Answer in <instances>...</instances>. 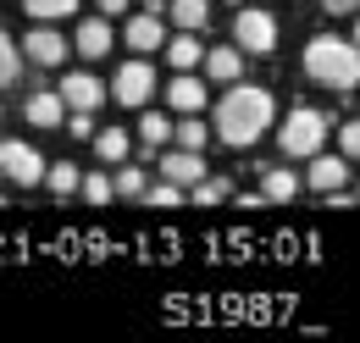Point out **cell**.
I'll return each mask as SVG.
<instances>
[{"label":"cell","instance_id":"cell-1","mask_svg":"<svg viewBox=\"0 0 360 343\" xmlns=\"http://www.w3.org/2000/svg\"><path fill=\"white\" fill-rule=\"evenodd\" d=\"M271 122H277V100L255 84H227V94L217 100V138H222L227 150L261 144Z\"/></svg>","mask_w":360,"mask_h":343},{"label":"cell","instance_id":"cell-2","mask_svg":"<svg viewBox=\"0 0 360 343\" xmlns=\"http://www.w3.org/2000/svg\"><path fill=\"white\" fill-rule=\"evenodd\" d=\"M305 78L333 94H349L360 84V50L355 39H333V34H316L305 44Z\"/></svg>","mask_w":360,"mask_h":343},{"label":"cell","instance_id":"cell-3","mask_svg":"<svg viewBox=\"0 0 360 343\" xmlns=\"http://www.w3.org/2000/svg\"><path fill=\"white\" fill-rule=\"evenodd\" d=\"M327 128H333L327 111H316V105H294L288 122L277 128V150H283L288 161H305V155H316V150L327 144Z\"/></svg>","mask_w":360,"mask_h":343},{"label":"cell","instance_id":"cell-4","mask_svg":"<svg viewBox=\"0 0 360 343\" xmlns=\"http://www.w3.org/2000/svg\"><path fill=\"white\" fill-rule=\"evenodd\" d=\"M233 50L271 56V50H277V17H271V11H255V6H238V17H233Z\"/></svg>","mask_w":360,"mask_h":343},{"label":"cell","instance_id":"cell-5","mask_svg":"<svg viewBox=\"0 0 360 343\" xmlns=\"http://www.w3.org/2000/svg\"><path fill=\"white\" fill-rule=\"evenodd\" d=\"M0 177H11L17 188H39L45 155H39L34 144H22V138H6V144H0Z\"/></svg>","mask_w":360,"mask_h":343},{"label":"cell","instance_id":"cell-6","mask_svg":"<svg viewBox=\"0 0 360 343\" xmlns=\"http://www.w3.org/2000/svg\"><path fill=\"white\" fill-rule=\"evenodd\" d=\"M117 105H144L150 94H155V67L150 61H128V67H117V78H111V89H105Z\"/></svg>","mask_w":360,"mask_h":343},{"label":"cell","instance_id":"cell-7","mask_svg":"<svg viewBox=\"0 0 360 343\" xmlns=\"http://www.w3.org/2000/svg\"><path fill=\"white\" fill-rule=\"evenodd\" d=\"M22 56H28L34 67H61V61H67V34H56L50 22H34V28L22 34Z\"/></svg>","mask_w":360,"mask_h":343},{"label":"cell","instance_id":"cell-8","mask_svg":"<svg viewBox=\"0 0 360 343\" xmlns=\"http://www.w3.org/2000/svg\"><path fill=\"white\" fill-rule=\"evenodd\" d=\"M56 94H61V105H67V111H94V105L105 100V84H100L94 72H67Z\"/></svg>","mask_w":360,"mask_h":343},{"label":"cell","instance_id":"cell-9","mask_svg":"<svg viewBox=\"0 0 360 343\" xmlns=\"http://www.w3.org/2000/svg\"><path fill=\"white\" fill-rule=\"evenodd\" d=\"M122 39L134 44L139 56L161 50V39H167V34H161V11H134V17H128V28H122Z\"/></svg>","mask_w":360,"mask_h":343},{"label":"cell","instance_id":"cell-10","mask_svg":"<svg viewBox=\"0 0 360 343\" xmlns=\"http://www.w3.org/2000/svg\"><path fill=\"white\" fill-rule=\"evenodd\" d=\"M305 161H311V172H305V183H311L316 194H327V188H338V183H349V161H344V155H321V150H316V155H305Z\"/></svg>","mask_w":360,"mask_h":343},{"label":"cell","instance_id":"cell-11","mask_svg":"<svg viewBox=\"0 0 360 343\" xmlns=\"http://www.w3.org/2000/svg\"><path fill=\"white\" fill-rule=\"evenodd\" d=\"M111 39H117V34H111V22H105V17H89V22H78V34H72V50H78L84 61H100V56L111 50Z\"/></svg>","mask_w":360,"mask_h":343},{"label":"cell","instance_id":"cell-12","mask_svg":"<svg viewBox=\"0 0 360 343\" xmlns=\"http://www.w3.org/2000/svg\"><path fill=\"white\" fill-rule=\"evenodd\" d=\"M167 100H172V111H205V78H194V72H178L172 84H167Z\"/></svg>","mask_w":360,"mask_h":343},{"label":"cell","instance_id":"cell-13","mask_svg":"<svg viewBox=\"0 0 360 343\" xmlns=\"http://www.w3.org/2000/svg\"><path fill=\"white\" fill-rule=\"evenodd\" d=\"M161 177L167 183H194V177H205V155L200 150H172V155H161Z\"/></svg>","mask_w":360,"mask_h":343},{"label":"cell","instance_id":"cell-14","mask_svg":"<svg viewBox=\"0 0 360 343\" xmlns=\"http://www.w3.org/2000/svg\"><path fill=\"white\" fill-rule=\"evenodd\" d=\"M205 78H211V84H238V78H244V50H233V44L211 50V56H205Z\"/></svg>","mask_w":360,"mask_h":343},{"label":"cell","instance_id":"cell-15","mask_svg":"<svg viewBox=\"0 0 360 343\" xmlns=\"http://www.w3.org/2000/svg\"><path fill=\"white\" fill-rule=\"evenodd\" d=\"M61 117H67L61 94H28V105H22V122H34V128H61Z\"/></svg>","mask_w":360,"mask_h":343},{"label":"cell","instance_id":"cell-16","mask_svg":"<svg viewBox=\"0 0 360 343\" xmlns=\"http://www.w3.org/2000/svg\"><path fill=\"white\" fill-rule=\"evenodd\" d=\"M294 194H300V177H294L288 167H266V172H261V200H271V205H288Z\"/></svg>","mask_w":360,"mask_h":343},{"label":"cell","instance_id":"cell-17","mask_svg":"<svg viewBox=\"0 0 360 343\" xmlns=\"http://www.w3.org/2000/svg\"><path fill=\"white\" fill-rule=\"evenodd\" d=\"M89 138H94V155H100L105 167H117V161H128V150H134V138H128L122 128H94Z\"/></svg>","mask_w":360,"mask_h":343},{"label":"cell","instance_id":"cell-18","mask_svg":"<svg viewBox=\"0 0 360 343\" xmlns=\"http://www.w3.org/2000/svg\"><path fill=\"white\" fill-rule=\"evenodd\" d=\"M39 183H45L56 200H67V194H78V167H72V161H56V167H50L45 161V177H39Z\"/></svg>","mask_w":360,"mask_h":343},{"label":"cell","instance_id":"cell-19","mask_svg":"<svg viewBox=\"0 0 360 343\" xmlns=\"http://www.w3.org/2000/svg\"><path fill=\"white\" fill-rule=\"evenodd\" d=\"M172 22L188 28V34H200L211 22V0H172Z\"/></svg>","mask_w":360,"mask_h":343},{"label":"cell","instance_id":"cell-20","mask_svg":"<svg viewBox=\"0 0 360 343\" xmlns=\"http://www.w3.org/2000/svg\"><path fill=\"white\" fill-rule=\"evenodd\" d=\"M167 61H172V67H178V72H194V67H200V39H194V34H188V28H183L178 39L167 44Z\"/></svg>","mask_w":360,"mask_h":343},{"label":"cell","instance_id":"cell-21","mask_svg":"<svg viewBox=\"0 0 360 343\" xmlns=\"http://www.w3.org/2000/svg\"><path fill=\"white\" fill-rule=\"evenodd\" d=\"M172 138H178V150H200V155H205V138H211V128L200 122V111H188V122H172Z\"/></svg>","mask_w":360,"mask_h":343},{"label":"cell","instance_id":"cell-22","mask_svg":"<svg viewBox=\"0 0 360 343\" xmlns=\"http://www.w3.org/2000/svg\"><path fill=\"white\" fill-rule=\"evenodd\" d=\"M22 11H28L34 22H61V17L78 11V0H22Z\"/></svg>","mask_w":360,"mask_h":343},{"label":"cell","instance_id":"cell-23","mask_svg":"<svg viewBox=\"0 0 360 343\" xmlns=\"http://www.w3.org/2000/svg\"><path fill=\"white\" fill-rule=\"evenodd\" d=\"M117 167H122V161H117ZM144 183H150V177H144L139 167H122L117 177H111V194H128V200H139V194H144Z\"/></svg>","mask_w":360,"mask_h":343},{"label":"cell","instance_id":"cell-24","mask_svg":"<svg viewBox=\"0 0 360 343\" xmlns=\"http://www.w3.org/2000/svg\"><path fill=\"white\" fill-rule=\"evenodd\" d=\"M139 138H144V144H150V150H155V144H167V138H172V122H167V117H155V111H150V117H139Z\"/></svg>","mask_w":360,"mask_h":343},{"label":"cell","instance_id":"cell-25","mask_svg":"<svg viewBox=\"0 0 360 343\" xmlns=\"http://www.w3.org/2000/svg\"><path fill=\"white\" fill-rule=\"evenodd\" d=\"M144 200L150 205H183V183H167V177L161 183H144Z\"/></svg>","mask_w":360,"mask_h":343},{"label":"cell","instance_id":"cell-26","mask_svg":"<svg viewBox=\"0 0 360 343\" xmlns=\"http://www.w3.org/2000/svg\"><path fill=\"white\" fill-rule=\"evenodd\" d=\"M78 188H84V200H89V205H105V200H111V177H105V172L78 177Z\"/></svg>","mask_w":360,"mask_h":343},{"label":"cell","instance_id":"cell-27","mask_svg":"<svg viewBox=\"0 0 360 343\" xmlns=\"http://www.w3.org/2000/svg\"><path fill=\"white\" fill-rule=\"evenodd\" d=\"M194 200H200V205H222L227 183H222V177H194Z\"/></svg>","mask_w":360,"mask_h":343},{"label":"cell","instance_id":"cell-28","mask_svg":"<svg viewBox=\"0 0 360 343\" xmlns=\"http://www.w3.org/2000/svg\"><path fill=\"white\" fill-rule=\"evenodd\" d=\"M17 84V44H11V34H0V89Z\"/></svg>","mask_w":360,"mask_h":343},{"label":"cell","instance_id":"cell-29","mask_svg":"<svg viewBox=\"0 0 360 343\" xmlns=\"http://www.w3.org/2000/svg\"><path fill=\"white\" fill-rule=\"evenodd\" d=\"M61 128L72 133V138H89V133H94V111H72V117H61Z\"/></svg>","mask_w":360,"mask_h":343},{"label":"cell","instance_id":"cell-30","mask_svg":"<svg viewBox=\"0 0 360 343\" xmlns=\"http://www.w3.org/2000/svg\"><path fill=\"white\" fill-rule=\"evenodd\" d=\"M338 155H344V161H355V155H360V128H355V122L338 128Z\"/></svg>","mask_w":360,"mask_h":343},{"label":"cell","instance_id":"cell-31","mask_svg":"<svg viewBox=\"0 0 360 343\" xmlns=\"http://www.w3.org/2000/svg\"><path fill=\"white\" fill-rule=\"evenodd\" d=\"M355 6H360V0H321V11H327V17H349Z\"/></svg>","mask_w":360,"mask_h":343},{"label":"cell","instance_id":"cell-32","mask_svg":"<svg viewBox=\"0 0 360 343\" xmlns=\"http://www.w3.org/2000/svg\"><path fill=\"white\" fill-rule=\"evenodd\" d=\"M94 6H100V17H122L134 0H94Z\"/></svg>","mask_w":360,"mask_h":343},{"label":"cell","instance_id":"cell-33","mask_svg":"<svg viewBox=\"0 0 360 343\" xmlns=\"http://www.w3.org/2000/svg\"><path fill=\"white\" fill-rule=\"evenodd\" d=\"M227 6H244V0H227Z\"/></svg>","mask_w":360,"mask_h":343}]
</instances>
